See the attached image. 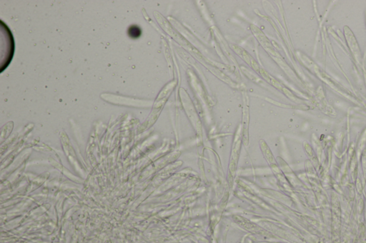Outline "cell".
Instances as JSON below:
<instances>
[{"label":"cell","instance_id":"obj_1","mask_svg":"<svg viewBox=\"0 0 366 243\" xmlns=\"http://www.w3.org/2000/svg\"><path fill=\"white\" fill-rule=\"evenodd\" d=\"M128 34L132 39H137L141 35V29L138 26H131L128 30Z\"/></svg>","mask_w":366,"mask_h":243}]
</instances>
